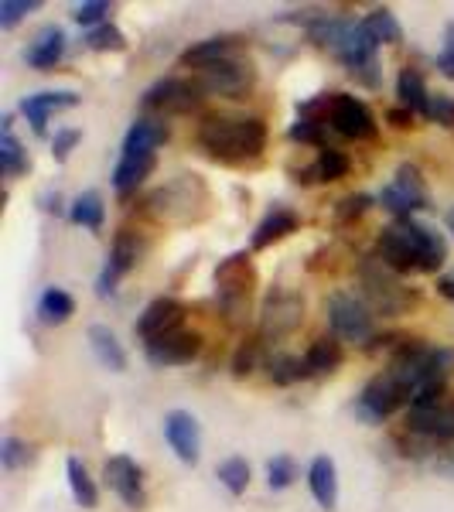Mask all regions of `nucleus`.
Returning a JSON list of instances; mask_svg holds the SVG:
<instances>
[{"instance_id":"f257e3e1","label":"nucleus","mask_w":454,"mask_h":512,"mask_svg":"<svg viewBox=\"0 0 454 512\" xmlns=\"http://www.w3.org/2000/svg\"><path fill=\"white\" fill-rule=\"evenodd\" d=\"M198 144L216 161H253L267 147V123L260 117H205L198 123Z\"/></svg>"},{"instance_id":"f03ea898","label":"nucleus","mask_w":454,"mask_h":512,"mask_svg":"<svg viewBox=\"0 0 454 512\" xmlns=\"http://www.w3.org/2000/svg\"><path fill=\"white\" fill-rule=\"evenodd\" d=\"M308 38L315 41V45L328 48V52H332L335 59L352 72V76L362 69H369V65H376L379 41L369 35V28L362 21L328 18V14H321V18H315L308 24Z\"/></svg>"},{"instance_id":"7ed1b4c3","label":"nucleus","mask_w":454,"mask_h":512,"mask_svg":"<svg viewBox=\"0 0 454 512\" xmlns=\"http://www.w3.org/2000/svg\"><path fill=\"white\" fill-rule=\"evenodd\" d=\"M451 369H454V349H437V345H427V342H420V338H403V342L396 345V352L390 355L386 373H390L396 383L407 390L410 400H414V393L424 383H437V379L448 383Z\"/></svg>"},{"instance_id":"20e7f679","label":"nucleus","mask_w":454,"mask_h":512,"mask_svg":"<svg viewBox=\"0 0 454 512\" xmlns=\"http://www.w3.org/2000/svg\"><path fill=\"white\" fill-rule=\"evenodd\" d=\"M147 212L161 222H175V226L198 222L209 212V188L198 175H178L147 195Z\"/></svg>"},{"instance_id":"39448f33","label":"nucleus","mask_w":454,"mask_h":512,"mask_svg":"<svg viewBox=\"0 0 454 512\" xmlns=\"http://www.w3.org/2000/svg\"><path fill=\"white\" fill-rule=\"evenodd\" d=\"M253 287H257V270H253L250 253H229L216 267V301L229 325H243L253 304Z\"/></svg>"},{"instance_id":"423d86ee","label":"nucleus","mask_w":454,"mask_h":512,"mask_svg":"<svg viewBox=\"0 0 454 512\" xmlns=\"http://www.w3.org/2000/svg\"><path fill=\"white\" fill-rule=\"evenodd\" d=\"M359 284L366 291L369 308L379 311V315H403L417 304V291H410L400 274H393L379 256H366L359 263Z\"/></svg>"},{"instance_id":"0eeeda50","label":"nucleus","mask_w":454,"mask_h":512,"mask_svg":"<svg viewBox=\"0 0 454 512\" xmlns=\"http://www.w3.org/2000/svg\"><path fill=\"white\" fill-rule=\"evenodd\" d=\"M304 325V297L291 287H274L260 304V338L280 342Z\"/></svg>"},{"instance_id":"6e6552de","label":"nucleus","mask_w":454,"mask_h":512,"mask_svg":"<svg viewBox=\"0 0 454 512\" xmlns=\"http://www.w3.org/2000/svg\"><path fill=\"white\" fill-rule=\"evenodd\" d=\"M325 311L335 338H345V342H369L373 338V308L362 297L335 291L328 294Z\"/></svg>"},{"instance_id":"1a4fd4ad","label":"nucleus","mask_w":454,"mask_h":512,"mask_svg":"<svg viewBox=\"0 0 454 512\" xmlns=\"http://www.w3.org/2000/svg\"><path fill=\"white\" fill-rule=\"evenodd\" d=\"M376 202L396 219H414V212L431 205V195H427V185L414 164H400L396 178L376 195Z\"/></svg>"},{"instance_id":"9d476101","label":"nucleus","mask_w":454,"mask_h":512,"mask_svg":"<svg viewBox=\"0 0 454 512\" xmlns=\"http://www.w3.org/2000/svg\"><path fill=\"white\" fill-rule=\"evenodd\" d=\"M202 99H205V93L195 79L171 76V79L154 82V86L144 93V99H140V106H144L147 117L158 113V117L164 120V117H178V113H192Z\"/></svg>"},{"instance_id":"9b49d317","label":"nucleus","mask_w":454,"mask_h":512,"mask_svg":"<svg viewBox=\"0 0 454 512\" xmlns=\"http://www.w3.org/2000/svg\"><path fill=\"white\" fill-rule=\"evenodd\" d=\"M325 123H332L335 134H342L345 140H376L379 127L376 117L362 99L349 93H332L325 106Z\"/></svg>"},{"instance_id":"f8f14e48","label":"nucleus","mask_w":454,"mask_h":512,"mask_svg":"<svg viewBox=\"0 0 454 512\" xmlns=\"http://www.w3.org/2000/svg\"><path fill=\"white\" fill-rule=\"evenodd\" d=\"M376 256L393 270V274H424V260H420V246L410 226L403 219H396L393 226H386L376 239Z\"/></svg>"},{"instance_id":"ddd939ff","label":"nucleus","mask_w":454,"mask_h":512,"mask_svg":"<svg viewBox=\"0 0 454 512\" xmlns=\"http://www.w3.org/2000/svg\"><path fill=\"white\" fill-rule=\"evenodd\" d=\"M400 407H410V396L407 390H403L396 379L386 373H379L369 379L366 386H362V393H359V403H356V414L362 420H369V424H383L386 417H393Z\"/></svg>"},{"instance_id":"4468645a","label":"nucleus","mask_w":454,"mask_h":512,"mask_svg":"<svg viewBox=\"0 0 454 512\" xmlns=\"http://www.w3.org/2000/svg\"><path fill=\"white\" fill-rule=\"evenodd\" d=\"M195 82L202 86L205 96H229V99H239L246 89L253 86V65L229 55L216 65H205V69L195 72Z\"/></svg>"},{"instance_id":"2eb2a0df","label":"nucleus","mask_w":454,"mask_h":512,"mask_svg":"<svg viewBox=\"0 0 454 512\" xmlns=\"http://www.w3.org/2000/svg\"><path fill=\"white\" fill-rule=\"evenodd\" d=\"M140 253H144V246H140V239L134 229H120L117 239H113L110 246V256H106L103 270H99V280H96V294L99 297H113L117 291L120 277H127L130 270L140 263Z\"/></svg>"},{"instance_id":"dca6fc26","label":"nucleus","mask_w":454,"mask_h":512,"mask_svg":"<svg viewBox=\"0 0 454 512\" xmlns=\"http://www.w3.org/2000/svg\"><path fill=\"white\" fill-rule=\"evenodd\" d=\"M103 482H106V489L123 502V506H130V509L147 506L144 472H140V465L134 458H127V454H113V458H106Z\"/></svg>"},{"instance_id":"f3484780","label":"nucleus","mask_w":454,"mask_h":512,"mask_svg":"<svg viewBox=\"0 0 454 512\" xmlns=\"http://www.w3.org/2000/svg\"><path fill=\"white\" fill-rule=\"evenodd\" d=\"M198 352H202V335H198V332H185V328L154 338V342H144L147 362H151V366H158V369L188 366L192 359H198Z\"/></svg>"},{"instance_id":"a211bd4d","label":"nucleus","mask_w":454,"mask_h":512,"mask_svg":"<svg viewBox=\"0 0 454 512\" xmlns=\"http://www.w3.org/2000/svg\"><path fill=\"white\" fill-rule=\"evenodd\" d=\"M164 441L171 444L181 465H198V458H202V427L188 410H171L164 417Z\"/></svg>"},{"instance_id":"6ab92c4d","label":"nucleus","mask_w":454,"mask_h":512,"mask_svg":"<svg viewBox=\"0 0 454 512\" xmlns=\"http://www.w3.org/2000/svg\"><path fill=\"white\" fill-rule=\"evenodd\" d=\"M407 431L427 441H454V400H441L434 407H410Z\"/></svg>"},{"instance_id":"aec40b11","label":"nucleus","mask_w":454,"mask_h":512,"mask_svg":"<svg viewBox=\"0 0 454 512\" xmlns=\"http://www.w3.org/2000/svg\"><path fill=\"white\" fill-rule=\"evenodd\" d=\"M181 321H185V304L175 301V297H158V301H151L140 311L134 332L144 338V342H154V338H161L168 332H178Z\"/></svg>"},{"instance_id":"412c9836","label":"nucleus","mask_w":454,"mask_h":512,"mask_svg":"<svg viewBox=\"0 0 454 512\" xmlns=\"http://www.w3.org/2000/svg\"><path fill=\"white\" fill-rule=\"evenodd\" d=\"M79 96L72 93V89H59V93H35V96H24L21 99V113L28 117L31 130H35L38 137L48 134V117H52L55 110H69V106H76Z\"/></svg>"},{"instance_id":"4be33fe9","label":"nucleus","mask_w":454,"mask_h":512,"mask_svg":"<svg viewBox=\"0 0 454 512\" xmlns=\"http://www.w3.org/2000/svg\"><path fill=\"white\" fill-rule=\"evenodd\" d=\"M62 55H65V31L59 28V24H45V28L31 38L28 52H24V62L38 72H48L62 62Z\"/></svg>"},{"instance_id":"5701e85b","label":"nucleus","mask_w":454,"mask_h":512,"mask_svg":"<svg viewBox=\"0 0 454 512\" xmlns=\"http://www.w3.org/2000/svg\"><path fill=\"white\" fill-rule=\"evenodd\" d=\"M297 226H301V216H297L294 209H287V205H274V209L263 216L260 226L253 229L250 246L253 250H267V246H274V243H280V239L297 233Z\"/></svg>"},{"instance_id":"b1692460","label":"nucleus","mask_w":454,"mask_h":512,"mask_svg":"<svg viewBox=\"0 0 454 512\" xmlns=\"http://www.w3.org/2000/svg\"><path fill=\"white\" fill-rule=\"evenodd\" d=\"M164 140H168V123L161 117H137L123 137V154H158Z\"/></svg>"},{"instance_id":"393cba45","label":"nucleus","mask_w":454,"mask_h":512,"mask_svg":"<svg viewBox=\"0 0 454 512\" xmlns=\"http://www.w3.org/2000/svg\"><path fill=\"white\" fill-rule=\"evenodd\" d=\"M154 164H158V154H120L117 168H113V188H117V195L127 198L130 192H137L144 185V178L154 171Z\"/></svg>"},{"instance_id":"a878e982","label":"nucleus","mask_w":454,"mask_h":512,"mask_svg":"<svg viewBox=\"0 0 454 512\" xmlns=\"http://www.w3.org/2000/svg\"><path fill=\"white\" fill-rule=\"evenodd\" d=\"M308 485H311V495L321 509L332 512L338 506V472H335V461L328 454H318L308 468Z\"/></svg>"},{"instance_id":"bb28decb","label":"nucleus","mask_w":454,"mask_h":512,"mask_svg":"<svg viewBox=\"0 0 454 512\" xmlns=\"http://www.w3.org/2000/svg\"><path fill=\"white\" fill-rule=\"evenodd\" d=\"M410 226V233H414L417 246H420V260H424V274H437V270L444 267V260H448V239H444L437 229L424 226L420 219H403Z\"/></svg>"},{"instance_id":"cd10ccee","label":"nucleus","mask_w":454,"mask_h":512,"mask_svg":"<svg viewBox=\"0 0 454 512\" xmlns=\"http://www.w3.org/2000/svg\"><path fill=\"white\" fill-rule=\"evenodd\" d=\"M86 338H89V349H93L99 366H106L110 373H123V369H127V352H123L120 338L113 335V328L93 325L86 332Z\"/></svg>"},{"instance_id":"c85d7f7f","label":"nucleus","mask_w":454,"mask_h":512,"mask_svg":"<svg viewBox=\"0 0 454 512\" xmlns=\"http://www.w3.org/2000/svg\"><path fill=\"white\" fill-rule=\"evenodd\" d=\"M239 41L229 38V35H219V38H205L192 45L188 52H181V65H188V69H205V65H216L222 59H229V55H236Z\"/></svg>"},{"instance_id":"c756f323","label":"nucleus","mask_w":454,"mask_h":512,"mask_svg":"<svg viewBox=\"0 0 454 512\" xmlns=\"http://www.w3.org/2000/svg\"><path fill=\"white\" fill-rule=\"evenodd\" d=\"M396 96H400V106H407L410 113L427 117V110H431V93H427V82H424V76H420V69H414V65L400 69V76H396Z\"/></svg>"},{"instance_id":"7c9ffc66","label":"nucleus","mask_w":454,"mask_h":512,"mask_svg":"<svg viewBox=\"0 0 454 512\" xmlns=\"http://www.w3.org/2000/svg\"><path fill=\"white\" fill-rule=\"evenodd\" d=\"M267 379L274 386H294V383H301V379H308V376H315L308 369V359H297V355L291 352H274V355H267Z\"/></svg>"},{"instance_id":"2f4dec72","label":"nucleus","mask_w":454,"mask_h":512,"mask_svg":"<svg viewBox=\"0 0 454 512\" xmlns=\"http://www.w3.org/2000/svg\"><path fill=\"white\" fill-rule=\"evenodd\" d=\"M308 369L311 373H335L338 366H342V342H338L335 335H321L311 342V349H308Z\"/></svg>"},{"instance_id":"473e14b6","label":"nucleus","mask_w":454,"mask_h":512,"mask_svg":"<svg viewBox=\"0 0 454 512\" xmlns=\"http://www.w3.org/2000/svg\"><path fill=\"white\" fill-rule=\"evenodd\" d=\"M69 219L76 222V226H82V229H93V233H99V229H103V219H106L103 195H99V192H82L76 202L69 205Z\"/></svg>"},{"instance_id":"72a5a7b5","label":"nucleus","mask_w":454,"mask_h":512,"mask_svg":"<svg viewBox=\"0 0 454 512\" xmlns=\"http://www.w3.org/2000/svg\"><path fill=\"white\" fill-rule=\"evenodd\" d=\"M38 315L45 325H65L72 315H76V301L62 291V287H48L38 301Z\"/></svg>"},{"instance_id":"f704fd0d","label":"nucleus","mask_w":454,"mask_h":512,"mask_svg":"<svg viewBox=\"0 0 454 512\" xmlns=\"http://www.w3.org/2000/svg\"><path fill=\"white\" fill-rule=\"evenodd\" d=\"M362 24H366L369 35H373L379 45H400L403 41V28L390 7H373V11L362 18Z\"/></svg>"},{"instance_id":"c9c22d12","label":"nucleus","mask_w":454,"mask_h":512,"mask_svg":"<svg viewBox=\"0 0 454 512\" xmlns=\"http://www.w3.org/2000/svg\"><path fill=\"white\" fill-rule=\"evenodd\" d=\"M65 475H69L72 499H76L82 509H96L99 492H96V482H93V478H89V472H86V465H82L79 458H69V461H65Z\"/></svg>"},{"instance_id":"e433bc0d","label":"nucleus","mask_w":454,"mask_h":512,"mask_svg":"<svg viewBox=\"0 0 454 512\" xmlns=\"http://www.w3.org/2000/svg\"><path fill=\"white\" fill-rule=\"evenodd\" d=\"M28 151L21 147V140L14 137V130H0V168L7 178H18L28 171Z\"/></svg>"},{"instance_id":"4c0bfd02","label":"nucleus","mask_w":454,"mask_h":512,"mask_svg":"<svg viewBox=\"0 0 454 512\" xmlns=\"http://www.w3.org/2000/svg\"><path fill=\"white\" fill-rule=\"evenodd\" d=\"M311 175H315V181H342L349 175V158L335 147H321L315 164H311Z\"/></svg>"},{"instance_id":"58836bf2","label":"nucleus","mask_w":454,"mask_h":512,"mask_svg":"<svg viewBox=\"0 0 454 512\" xmlns=\"http://www.w3.org/2000/svg\"><path fill=\"white\" fill-rule=\"evenodd\" d=\"M216 478H219V482L226 485V489L233 492V495H243L246 489H250V461L239 458V454H233V458L219 461Z\"/></svg>"},{"instance_id":"ea45409f","label":"nucleus","mask_w":454,"mask_h":512,"mask_svg":"<svg viewBox=\"0 0 454 512\" xmlns=\"http://www.w3.org/2000/svg\"><path fill=\"white\" fill-rule=\"evenodd\" d=\"M86 48L89 52H123L127 48V38H123V31L117 28V24H99V28L86 31Z\"/></svg>"},{"instance_id":"a19ab883","label":"nucleus","mask_w":454,"mask_h":512,"mask_svg":"<svg viewBox=\"0 0 454 512\" xmlns=\"http://www.w3.org/2000/svg\"><path fill=\"white\" fill-rule=\"evenodd\" d=\"M0 461H4L7 472H18V468H28L35 461V448L21 437H4L0 444Z\"/></svg>"},{"instance_id":"79ce46f5","label":"nucleus","mask_w":454,"mask_h":512,"mask_svg":"<svg viewBox=\"0 0 454 512\" xmlns=\"http://www.w3.org/2000/svg\"><path fill=\"white\" fill-rule=\"evenodd\" d=\"M294 478H297V465H294L291 454H274V458L267 461V485L274 492L291 489Z\"/></svg>"},{"instance_id":"37998d69","label":"nucleus","mask_w":454,"mask_h":512,"mask_svg":"<svg viewBox=\"0 0 454 512\" xmlns=\"http://www.w3.org/2000/svg\"><path fill=\"white\" fill-rule=\"evenodd\" d=\"M373 202H376V198L366 195V192L345 195L342 202L335 205V222H338V226H349V222H356V219L366 216V212L373 209Z\"/></svg>"},{"instance_id":"c03bdc74","label":"nucleus","mask_w":454,"mask_h":512,"mask_svg":"<svg viewBox=\"0 0 454 512\" xmlns=\"http://www.w3.org/2000/svg\"><path fill=\"white\" fill-rule=\"evenodd\" d=\"M287 137L291 140H301V144H318V147H328L325 144V123H321L318 117H311V113H301L291 130H287Z\"/></svg>"},{"instance_id":"a18cd8bd","label":"nucleus","mask_w":454,"mask_h":512,"mask_svg":"<svg viewBox=\"0 0 454 512\" xmlns=\"http://www.w3.org/2000/svg\"><path fill=\"white\" fill-rule=\"evenodd\" d=\"M260 342L263 338H246V342H239V349L233 355V376H250L253 369H257L260 362Z\"/></svg>"},{"instance_id":"49530a36","label":"nucleus","mask_w":454,"mask_h":512,"mask_svg":"<svg viewBox=\"0 0 454 512\" xmlns=\"http://www.w3.org/2000/svg\"><path fill=\"white\" fill-rule=\"evenodd\" d=\"M106 14H110V4H106V0H86V4L72 7V21L89 31L99 28V24H106Z\"/></svg>"},{"instance_id":"de8ad7c7","label":"nucleus","mask_w":454,"mask_h":512,"mask_svg":"<svg viewBox=\"0 0 454 512\" xmlns=\"http://www.w3.org/2000/svg\"><path fill=\"white\" fill-rule=\"evenodd\" d=\"M38 7H41V0H0V28L11 31L24 14L38 11Z\"/></svg>"},{"instance_id":"09e8293b","label":"nucleus","mask_w":454,"mask_h":512,"mask_svg":"<svg viewBox=\"0 0 454 512\" xmlns=\"http://www.w3.org/2000/svg\"><path fill=\"white\" fill-rule=\"evenodd\" d=\"M82 140V134L76 127H69V130H59V134L52 137V158L59 161V164H65L69 161V154H72V147H76Z\"/></svg>"},{"instance_id":"8fccbe9b","label":"nucleus","mask_w":454,"mask_h":512,"mask_svg":"<svg viewBox=\"0 0 454 512\" xmlns=\"http://www.w3.org/2000/svg\"><path fill=\"white\" fill-rule=\"evenodd\" d=\"M427 120L441 123V127H454V99L451 96H431V110Z\"/></svg>"},{"instance_id":"3c124183","label":"nucleus","mask_w":454,"mask_h":512,"mask_svg":"<svg viewBox=\"0 0 454 512\" xmlns=\"http://www.w3.org/2000/svg\"><path fill=\"white\" fill-rule=\"evenodd\" d=\"M437 72H441L444 79H454V21L448 24V31H444V48H441V55H437Z\"/></svg>"},{"instance_id":"603ef678","label":"nucleus","mask_w":454,"mask_h":512,"mask_svg":"<svg viewBox=\"0 0 454 512\" xmlns=\"http://www.w3.org/2000/svg\"><path fill=\"white\" fill-rule=\"evenodd\" d=\"M386 120H390L396 130H407V127H414V113H410L407 106H393V110L386 113Z\"/></svg>"},{"instance_id":"864d4df0","label":"nucleus","mask_w":454,"mask_h":512,"mask_svg":"<svg viewBox=\"0 0 454 512\" xmlns=\"http://www.w3.org/2000/svg\"><path fill=\"white\" fill-rule=\"evenodd\" d=\"M41 209H45V212H62V195L59 192H48L45 198H41Z\"/></svg>"},{"instance_id":"5fc2aeb1","label":"nucleus","mask_w":454,"mask_h":512,"mask_svg":"<svg viewBox=\"0 0 454 512\" xmlns=\"http://www.w3.org/2000/svg\"><path fill=\"white\" fill-rule=\"evenodd\" d=\"M437 291L454 304V277H437Z\"/></svg>"},{"instance_id":"6e6d98bb","label":"nucleus","mask_w":454,"mask_h":512,"mask_svg":"<svg viewBox=\"0 0 454 512\" xmlns=\"http://www.w3.org/2000/svg\"><path fill=\"white\" fill-rule=\"evenodd\" d=\"M448 229H451V233H454V209L448 212Z\"/></svg>"}]
</instances>
